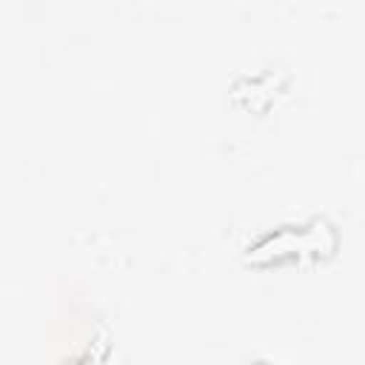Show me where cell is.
<instances>
[{
    "mask_svg": "<svg viewBox=\"0 0 365 365\" xmlns=\"http://www.w3.org/2000/svg\"><path fill=\"white\" fill-rule=\"evenodd\" d=\"M331 231L328 225L322 222H314V225H288L277 234H268L262 237L254 248H248L251 259L254 262H282V259H294V257H317L322 254V242L319 237Z\"/></svg>",
    "mask_w": 365,
    "mask_h": 365,
    "instance_id": "obj_1",
    "label": "cell"
}]
</instances>
